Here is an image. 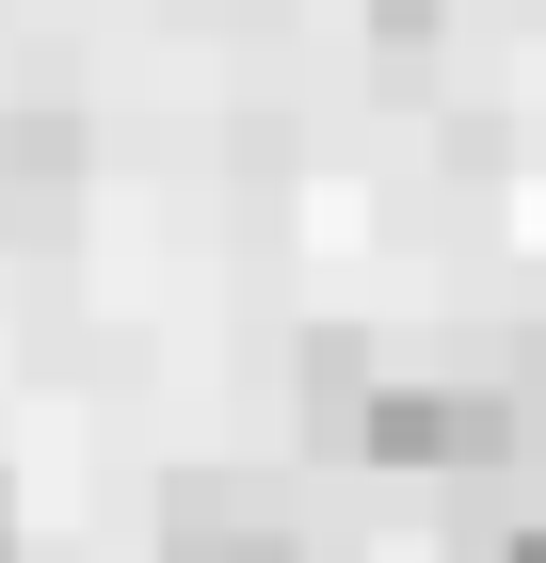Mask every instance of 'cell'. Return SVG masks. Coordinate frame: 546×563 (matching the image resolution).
Returning <instances> with one entry per match:
<instances>
[{
    "mask_svg": "<svg viewBox=\"0 0 546 563\" xmlns=\"http://www.w3.org/2000/svg\"><path fill=\"white\" fill-rule=\"evenodd\" d=\"M161 563H305V531L257 483H177L161 499Z\"/></svg>",
    "mask_w": 546,
    "mask_h": 563,
    "instance_id": "2",
    "label": "cell"
},
{
    "mask_svg": "<svg viewBox=\"0 0 546 563\" xmlns=\"http://www.w3.org/2000/svg\"><path fill=\"white\" fill-rule=\"evenodd\" d=\"M0 563H16V499H0Z\"/></svg>",
    "mask_w": 546,
    "mask_h": 563,
    "instance_id": "5",
    "label": "cell"
},
{
    "mask_svg": "<svg viewBox=\"0 0 546 563\" xmlns=\"http://www.w3.org/2000/svg\"><path fill=\"white\" fill-rule=\"evenodd\" d=\"M81 210V130L65 113H0V242H48Z\"/></svg>",
    "mask_w": 546,
    "mask_h": 563,
    "instance_id": "3",
    "label": "cell"
},
{
    "mask_svg": "<svg viewBox=\"0 0 546 563\" xmlns=\"http://www.w3.org/2000/svg\"><path fill=\"white\" fill-rule=\"evenodd\" d=\"M354 451L466 483V467H499V451H531V402L514 387H386V402H354Z\"/></svg>",
    "mask_w": 546,
    "mask_h": 563,
    "instance_id": "1",
    "label": "cell"
},
{
    "mask_svg": "<svg viewBox=\"0 0 546 563\" xmlns=\"http://www.w3.org/2000/svg\"><path fill=\"white\" fill-rule=\"evenodd\" d=\"M499 563H546V531H514V548H499Z\"/></svg>",
    "mask_w": 546,
    "mask_h": 563,
    "instance_id": "4",
    "label": "cell"
}]
</instances>
